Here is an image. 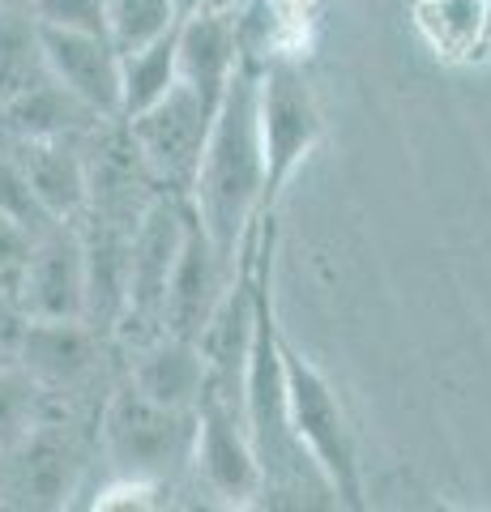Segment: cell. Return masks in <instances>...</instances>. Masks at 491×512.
I'll return each mask as SVG.
<instances>
[{
	"label": "cell",
	"mask_w": 491,
	"mask_h": 512,
	"mask_svg": "<svg viewBox=\"0 0 491 512\" xmlns=\"http://www.w3.org/2000/svg\"><path fill=\"white\" fill-rule=\"evenodd\" d=\"M180 22H184L180 0H112L107 5V39L116 43L120 56L158 43Z\"/></svg>",
	"instance_id": "21"
},
{
	"label": "cell",
	"mask_w": 491,
	"mask_h": 512,
	"mask_svg": "<svg viewBox=\"0 0 491 512\" xmlns=\"http://www.w3.org/2000/svg\"><path fill=\"white\" fill-rule=\"evenodd\" d=\"M22 325H26V316H22V308H18V299H13L5 286H0V342H5V346H18Z\"/></svg>",
	"instance_id": "25"
},
{
	"label": "cell",
	"mask_w": 491,
	"mask_h": 512,
	"mask_svg": "<svg viewBox=\"0 0 491 512\" xmlns=\"http://www.w3.org/2000/svg\"><path fill=\"white\" fill-rule=\"evenodd\" d=\"M107 5L112 0H30V13H35L39 26L107 35Z\"/></svg>",
	"instance_id": "23"
},
{
	"label": "cell",
	"mask_w": 491,
	"mask_h": 512,
	"mask_svg": "<svg viewBox=\"0 0 491 512\" xmlns=\"http://www.w3.org/2000/svg\"><path fill=\"white\" fill-rule=\"evenodd\" d=\"M415 26L440 60H470L491 47L487 0H419Z\"/></svg>",
	"instance_id": "17"
},
{
	"label": "cell",
	"mask_w": 491,
	"mask_h": 512,
	"mask_svg": "<svg viewBox=\"0 0 491 512\" xmlns=\"http://www.w3.org/2000/svg\"><path fill=\"white\" fill-rule=\"evenodd\" d=\"M99 448L112 478L171 491L197 453V410H171L124 376L99 410Z\"/></svg>",
	"instance_id": "2"
},
{
	"label": "cell",
	"mask_w": 491,
	"mask_h": 512,
	"mask_svg": "<svg viewBox=\"0 0 491 512\" xmlns=\"http://www.w3.org/2000/svg\"><path fill=\"white\" fill-rule=\"evenodd\" d=\"M188 227H193V197L167 188L137 218L129 248V303H124V320L116 329V338L129 346H141L163 333L167 291L184 256Z\"/></svg>",
	"instance_id": "4"
},
{
	"label": "cell",
	"mask_w": 491,
	"mask_h": 512,
	"mask_svg": "<svg viewBox=\"0 0 491 512\" xmlns=\"http://www.w3.org/2000/svg\"><path fill=\"white\" fill-rule=\"evenodd\" d=\"M129 376L133 384L154 402H163L171 410H197L210 367H205L201 342L176 338V333H158V338L129 346Z\"/></svg>",
	"instance_id": "15"
},
{
	"label": "cell",
	"mask_w": 491,
	"mask_h": 512,
	"mask_svg": "<svg viewBox=\"0 0 491 512\" xmlns=\"http://www.w3.org/2000/svg\"><path fill=\"white\" fill-rule=\"evenodd\" d=\"M0 210H5L13 222H22V227L35 235V239H39L43 231L60 227V222L43 210L39 192H35V184H30V175L22 171V163H18V154H13V146H9V150H0Z\"/></svg>",
	"instance_id": "22"
},
{
	"label": "cell",
	"mask_w": 491,
	"mask_h": 512,
	"mask_svg": "<svg viewBox=\"0 0 491 512\" xmlns=\"http://www.w3.org/2000/svg\"><path fill=\"white\" fill-rule=\"evenodd\" d=\"M487 13H491V0H487Z\"/></svg>",
	"instance_id": "30"
},
{
	"label": "cell",
	"mask_w": 491,
	"mask_h": 512,
	"mask_svg": "<svg viewBox=\"0 0 491 512\" xmlns=\"http://www.w3.org/2000/svg\"><path fill=\"white\" fill-rule=\"evenodd\" d=\"M325 116L316 107L304 69L291 52H274L261 64V146H265V210L274 214L282 192L308 154L321 146Z\"/></svg>",
	"instance_id": "5"
},
{
	"label": "cell",
	"mask_w": 491,
	"mask_h": 512,
	"mask_svg": "<svg viewBox=\"0 0 491 512\" xmlns=\"http://www.w3.org/2000/svg\"><path fill=\"white\" fill-rule=\"evenodd\" d=\"M0 504H5V461H0Z\"/></svg>",
	"instance_id": "28"
},
{
	"label": "cell",
	"mask_w": 491,
	"mask_h": 512,
	"mask_svg": "<svg viewBox=\"0 0 491 512\" xmlns=\"http://www.w3.org/2000/svg\"><path fill=\"white\" fill-rule=\"evenodd\" d=\"M47 77L39 22L30 9L0 5V107Z\"/></svg>",
	"instance_id": "18"
},
{
	"label": "cell",
	"mask_w": 491,
	"mask_h": 512,
	"mask_svg": "<svg viewBox=\"0 0 491 512\" xmlns=\"http://www.w3.org/2000/svg\"><path fill=\"white\" fill-rule=\"evenodd\" d=\"M13 350L47 393H77L99 376L103 333L90 320H26Z\"/></svg>",
	"instance_id": "12"
},
{
	"label": "cell",
	"mask_w": 491,
	"mask_h": 512,
	"mask_svg": "<svg viewBox=\"0 0 491 512\" xmlns=\"http://www.w3.org/2000/svg\"><path fill=\"white\" fill-rule=\"evenodd\" d=\"M0 5H18V9H30V0H0Z\"/></svg>",
	"instance_id": "29"
},
{
	"label": "cell",
	"mask_w": 491,
	"mask_h": 512,
	"mask_svg": "<svg viewBox=\"0 0 491 512\" xmlns=\"http://www.w3.org/2000/svg\"><path fill=\"white\" fill-rule=\"evenodd\" d=\"M218 111L201 99L193 86H176L167 99H158L154 107L137 111L129 124V137L146 163L150 180L167 192H193L201 158H205V141H210Z\"/></svg>",
	"instance_id": "6"
},
{
	"label": "cell",
	"mask_w": 491,
	"mask_h": 512,
	"mask_svg": "<svg viewBox=\"0 0 491 512\" xmlns=\"http://www.w3.org/2000/svg\"><path fill=\"white\" fill-rule=\"evenodd\" d=\"M244 60L240 9H205L180 22V82L193 86L214 111L223 107L227 86Z\"/></svg>",
	"instance_id": "13"
},
{
	"label": "cell",
	"mask_w": 491,
	"mask_h": 512,
	"mask_svg": "<svg viewBox=\"0 0 491 512\" xmlns=\"http://www.w3.org/2000/svg\"><path fill=\"white\" fill-rule=\"evenodd\" d=\"M22 171L35 184L43 210L56 222H77L90 210V158L86 137H26L13 141Z\"/></svg>",
	"instance_id": "14"
},
{
	"label": "cell",
	"mask_w": 491,
	"mask_h": 512,
	"mask_svg": "<svg viewBox=\"0 0 491 512\" xmlns=\"http://www.w3.org/2000/svg\"><path fill=\"white\" fill-rule=\"evenodd\" d=\"M47 397L52 393L18 359L0 363V457L13 453L47 419Z\"/></svg>",
	"instance_id": "20"
},
{
	"label": "cell",
	"mask_w": 491,
	"mask_h": 512,
	"mask_svg": "<svg viewBox=\"0 0 491 512\" xmlns=\"http://www.w3.org/2000/svg\"><path fill=\"white\" fill-rule=\"evenodd\" d=\"M0 461H5V504L18 508H65L82 478L73 431L52 419H43Z\"/></svg>",
	"instance_id": "10"
},
{
	"label": "cell",
	"mask_w": 491,
	"mask_h": 512,
	"mask_svg": "<svg viewBox=\"0 0 491 512\" xmlns=\"http://www.w3.org/2000/svg\"><path fill=\"white\" fill-rule=\"evenodd\" d=\"M282 367H287V410L291 431L304 444V453L316 461L325 483L334 487L338 504L363 508V466L351 419H346L342 397L325 380L321 367H312L299 350L282 338Z\"/></svg>",
	"instance_id": "3"
},
{
	"label": "cell",
	"mask_w": 491,
	"mask_h": 512,
	"mask_svg": "<svg viewBox=\"0 0 491 512\" xmlns=\"http://www.w3.org/2000/svg\"><path fill=\"white\" fill-rule=\"evenodd\" d=\"M43 64L69 94H77L94 116L124 120V60L107 35L90 30H56L39 26Z\"/></svg>",
	"instance_id": "9"
},
{
	"label": "cell",
	"mask_w": 491,
	"mask_h": 512,
	"mask_svg": "<svg viewBox=\"0 0 491 512\" xmlns=\"http://www.w3.org/2000/svg\"><path fill=\"white\" fill-rule=\"evenodd\" d=\"M188 474L218 508L265 504V474L252 448L244 410L223 397H201L197 406V453Z\"/></svg>",
	"instance_id": "7"
},
{
	"label": "cell",
	"mask_w": 491,
	"mask_h": 512,
	"mask_svg": "<svg viewBox=\"0 0 491 512\" xmlns=\"http://www.w3.org/2000/svg\"><path fill=\"white\" fill-rule=\"evenodd\" d=\"M235 269L218 244L205 231V222L193 210V227H188L184 239V256L176 265V278H171V291H167V312H163V333H176V338L188 342H201V333L210 329V320L223 303L227 286L235 278Z\"/></svg>",
	"instance_id": "11"
},
{
	"label": "cell",
	"mask_w": 491,
	"mask_h": 512,
	"mask_svg": "<svg viewBox=\"0 0 491 512\" xmlns=\"http://www.w3.org/2000/svg\"><path fill=\"white\" fill-rule=\"evenodd\" d=\"M261 56L244 52L227 99L218 107L205 158L193 184V210L231 265L265 210V146H261Z\"/></svg>",
	"instance_id": "1"
},
{
	"label": "cell",
	"mask_w": 491,
	"mask_h": 512,
	"mask_svg": "<svg viewBox=\"0 0 491 512\" xmlns=\"http://www.w3.org/2000/svg\"><path fill=\"white\" fill-rule=\"evenodd\" d=\"M99 124H103V116H94V111L77 99V94H69L65 86H60L52 73L0 107V133L13 137V141H26V137H86L90 128H99Z\"/></svg>",
	"instance_id": "16"
},
{
	"label": "cell",
	"mask_w": 491,
	"mask_h": 512,
	"mask_svg": "<svg viewBox=\"0 0 491 512\" xmlns=\"http://www.w3.org/2000/svg\"><path fill=\"white\" fill-rule=\"evenodd\" d=\"M120 60H124V120H129L180 86V26L158 43Z\"/></svg>",
	"instance_id": "19"
},
{
	"label": "cell",
	"mask_w": 491,
	"mask_h": 512,
	"mask_svg": "<svg viewBox=\"0 0 491 512\" xmlns=\"http://www.w3.org/2000/svg\"><path fill=\"white\" fill-rule=\"evenodd\" d=\"M205 9H244V0H180V13H205Z\"/></svg>",
	"instance_id": "26"
},
{
	"label": "cell",
	"mask_w": 491,
	"mask_h": 512,
	"mask_svg": "<svg viewBox=\"0 0 491 512\" xmlns=\"http://www.w3.org/2000/svg\"><path fill=\"white\" fill-rule=\"evenodd\" d=\"M13 359H18V350H13V346H5V342H0V363H13Z\"/></svg>",
	"instance_id": "27"
},
{
	"label": "cell",
	"mask_w": 491,
	"mask_h": 512,
	"mask_svg": "<svg viewBox=\"0 0 491 512\" xmlns=\"http://www.w3.org/2000/svg\"><path fill=\"white\" fill-rule=\"evenodd\" d=\"M18 308L26 320H86L90 316V274L86 244L77 222L43 231L26 256L18 282Z\"/></svg>",
	"instance_id": "8"
},
{
	"label": "cell",
	"mask_w": 491,
	"mask_h": 512,
	"mask_svg": "<svg viewBox=\"0 0 491 512\" xmlns=\"http://www.w3.org/2000/svg\"><path fill=\"white\" fill-rule=\"evenodd\" d=\"M35 248V235H30L22 222H13L5 210H0V286L18 299V282L26 269V256Z\"/></svg>",
	"instance_id": "24"
}]
</instances>
